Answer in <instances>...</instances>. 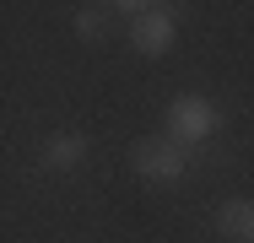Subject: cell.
I'll list each match as a JSON object with an SVG mask.
<instances>
[{
    "label": "cell",
    "mask_w": 254,
    "mask_h": 243,
    "mask_svg": "<svg viewBox=\"0 0 254 243\" xmlns=\"http://www.w3.org/2000/svg\"><path fill=\"white\" fill-rule=\"evenodd\" d=\"M114 11H125V16H141V11H152V5H162V0H108Z\"/></svg>",
    "instance_id": "obj_7"
},
{
    "label": "cell",
    "mask_w": 254,
    "mask_h": 243,
    "mask_svg": "<svg viewBox=\"0 0 254 243\" xmlns=\"http://www.w3.org/2000/svg\"><path fill=\"white\" fill-rule=\"evenodd\" d=\"M92 151V141L81 135V130H60V135H49L44 141V168H54V173H70L81 157Z\"/></svg>",
    "instance_id": "obj_4"
},
{
    "label": "cell",
    "mask_w": 254,
    "mask_h": 243,
    "mask_svg": "<svg viewBox=\"0 0 254 243\" xmlns=\"http://www.w3.org/2000/svg\"><path fill=\"white\" fill-rule=\"evenodd\" d=\"M216 233H222L227 243H249V238H254V205L244 200V194L227 200V205L216 211Z\"/></svg>",
    "instance_id": "obj_5"
},
{
    "label": "cell",
    "mask_w": 254,
    "mask_h": 243,
    "mask_svg": "<svg viewBox=\"0 0 254 243\" xmlns=\"http://www.w3.org/2000/svg\"><path fill=\"white\" fill-rule=\"evenodd\" d=\"M130 168L152 184H179L190 173V146H179L173 135H146L130 146Z\"/></svg>",
    "instance_id": "obj_1"
},
{
    "label": "cell",
    "mask_w": 254,
    "mask_h": 243,
    "mask_svg": "<svg viewBox=\"0 0 254 243\" xmlns=\"http://www.w3.org/2000/svg\"><path fill=\"white\" fill-rule=\"evenodd\" d=\"M222 130V114H216V103L200 92H179L168 103V135L179 146H195V141H211Z\"/></svg>",
    "instance_id": "obj_2"
},
{
    "label": "cell",
    "mask_w": 254,
    "mask_h": 243,
    "mask_svg": "<svg viewBox=\"0 0 254 243\" xmlns=\"http://www.w3.org/2000/svg\"><path fill=\"white\" fill-rule=\"evenodd\" d=\"M103 33H108V16H103V11H92V5L76 11V38H81V44H103Z\"/></svg>",
    "instance_id": "obj_6"
},
{
    "label": "cell",
    "mask_w": 254,
    "mask_h": 243,
    "mask_svg": "<svg viewBox=\"0 0 254 243\" xmlns=\"http://www.w3.org/2000/svg\"><path fill=\"white\" fill-rule=\"evenodd\" d=\"M173 44H179V11H173L168 0L152 5V11H141V16H130V49H135V54L162 60Z\"/></svg>",
    "instance_id": "obj_3"
}]
</instances>
